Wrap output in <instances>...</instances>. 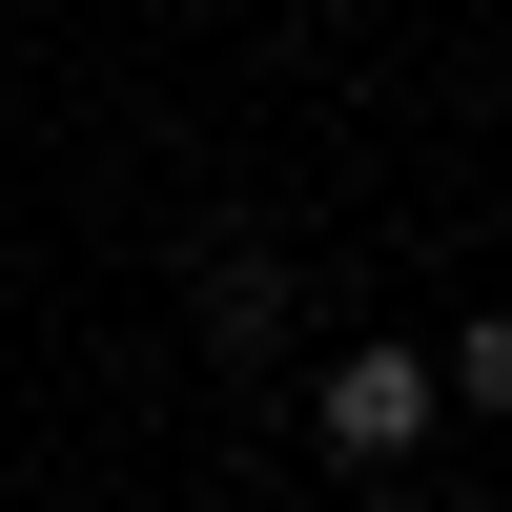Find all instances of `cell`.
<instances>
[{"label":"cell","mask_w":512,"mask_h":512,"mask_svg":"<svg viewBox=\"0 0 512 512\" xmlns=\"http://www.w3.org/2000/svg\"><path fill=\"white\" fill-rule=\"evenodd\" d=\"M431 410H451V349H431V369H410V349H349V369L308 390V431H328V472H410Z\"/></svg>","instance_id":"cell-1"},{"label":"cell","mask_w":512,"mask_h":512,"mask_svg":"<svg viewBox=\"0 0 512 512\" xmlns=\"http://www.w3.org/2000/svg\"><path fill=\"white\" fill-rule=\"evenodd\" d=\"M205 349H226V369L287 349V267H267V246H205Z\"/></svg>","instance_id":"cell-2"},{"label":"cell","mask_w":512,"mask_h":512,"mask_svg":"<svg viewBox=\"0 0 512 512\" xmlns=\"http://www.w3.org/2000/svg\"><path fill=\"white\" fill-rule=\"evenodd\" d=\"M451 410H512V308H492V328H451Z\"/></svg>","instance_id":"cell-3"}]
</instances>
